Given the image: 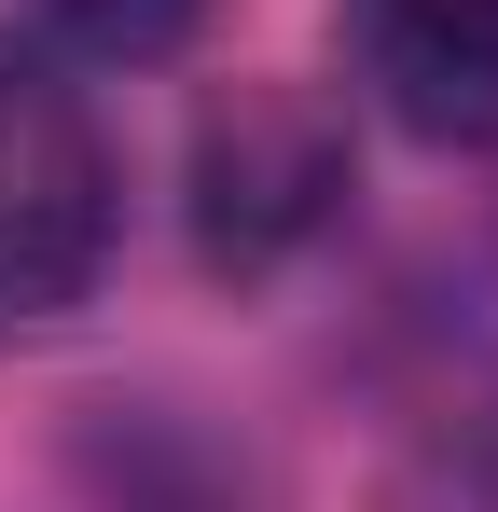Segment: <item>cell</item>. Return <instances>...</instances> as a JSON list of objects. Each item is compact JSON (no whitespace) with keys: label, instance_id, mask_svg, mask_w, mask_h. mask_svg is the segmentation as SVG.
Instances as JSON below:
<instances>
[{"label":"cell","instance_id":"6da1fadb","mask_svg":"<svg viewBox=\"0 0 498 512\" xmlns=\"http://www.w3.org/2000/svg\"><path fill=\"white\" fill-rule=\"evenodd\" d=\"M111 222H125V180H111V139L83 84L0 28V346L56 333L97 263H111Z\"/></svg>","mask_w":498,"mask_h":512},{"label":"cell","instance_id":"7a4b0ae2","mask_svg":"<svg viewBox=\"0 0 498 512\" xmlns=\"http://www.w3.org/2000/svg\"><path fill=\"white\" fill-rule=\"evenodd\" d=\"M374 111L429 153H498V0H346Z\"/></svg>","mask_w":498,"mask_h":512},{"label":"cell","instance_id":"3957f363","mask_svg":"<svg viewBox=\"0 0 498 512\" xmlns=\"http://www.w3.org/2000/svg\"><path fill=\"white\" fill-rule=\"evenodd\" d=\"M194 167H208V250H222V263H263V250H291V236L332 208L346 153H332V125H305L291 97H236V111L208 125Z\"/></svg>","mask_w":498,"mask_h":512},{"label":"cell","instance_id":"277c9868","mask_svg":"<svg viewBox=\"0 0 498 512\" xmlns=\"http://www.w3.org/2000/svg\"><path fill=\"white\" fill-rule=\"evenodd\" d=\"M14 14L42 28V56H111V70H139V56H180V42H194L208 0H14Z\"/></svg>","mask_w":498,"mask_h":512},{"label":"cell","instance_id":"5b68a950","mask_svg":"<svg viewBox=\"0 0 498 512\" xmlns=\"http://www.w3.org/2000/svg\"><path fill=\"white\" fill-rule=\"evenodd\" d=\"M388 512H498V402L429 429L402 457V485H388Z\"/></svg>","mask_w":498,"mask_h":512}]
</instances>
